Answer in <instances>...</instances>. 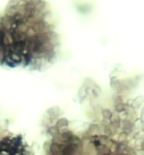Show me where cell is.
I'll list each match as a JSON object with an SVG mask.
<instances>
[{
  "label": "cell",
  "instance_id": "cell-1",
  "mask_svg": "<svg viewBox=\"0 0 144 155\" xmlns=\"http://www.w3.org/2000/svg\"><path fill=\"white\" fill-rule=\"evenodd\" d=\"M61 50L53 14L45 0H9L0 14V66L44 70Z\"/></svg>",
  "mask_w": 144,
  "mask_h": 155
}]
</instances>
